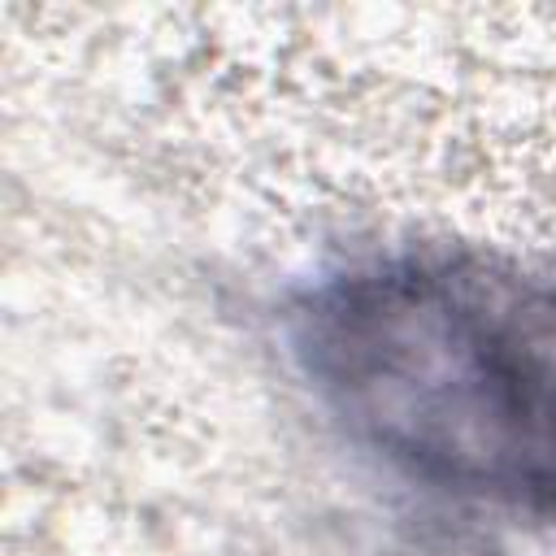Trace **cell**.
I'll use <instances>...</instances> for the list:
<instances>
[{
	"mask_svg": "<svg viewBox=\"0 0 556 556\" xmlns=\"http://www.w3.org/2000/svg\"><path fill=\"white\" fill-rule=\"evenodd\" d=\"M291 352L408 478L556 517V278L486 252L382 256L295 304Z\"/></svg>",
	"mask_w": 556,
	"mask_h": 556,
	"instance_id": "6da1fadb",
	"label": "cell"
}]
</instances>
